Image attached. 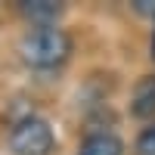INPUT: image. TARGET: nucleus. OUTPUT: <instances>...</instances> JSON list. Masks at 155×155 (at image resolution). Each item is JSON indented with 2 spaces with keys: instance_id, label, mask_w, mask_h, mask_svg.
<instances>
[{
  "instance_id": "obj_1",
  "label": "nucleus",
  "mask_w": 155,
  "mask_h": 155,
  "mask_svg": "<svg viewBox=\"0 0 155 155\" xmlns=\"http://www.w3.org/2000/svg\"><path fill=\"white\" fill-rule=\"evenodd\" d=\"M19 53L25 59V65H31V68H56L71 53V37L62 28H53V25L50 28H34L22 37Z\"/></svg>"
},
{
  "instance_id": "obj_2",
  "label": "nucleus",
  "mask_w": 155,
  "mask_h": 155,
  "mask_svg": "<svg viewBox=\"0 0 155 155\" xmlns=\"http://www.w3.org/2000/svg\"><path fill=\"white\" fill-rule=\"evenodd\" d=\"M56 149V137L53 127H50L44 118H22L12 124L9 130V152L12 155H50Z\"/></svg>"
},
{
  "instance_id": "obj_3",
  "label": "nucleus",
  "mask_w": 155,
  "mask_h": 155,
  "mask_svg": "<svg viewBox=\"0 0 155 155\" xmlns=\"http://www.w3.org/2000/svg\"><path fill=\"white\" fill-rule=\"evenodd\" d=\"M19 12L25 19L37 22L41 28H50L62 16V3H56V0H25V3H19Z\"/></svg>"
},
{
  "instance_id": "obj_4",
  "label": "nucleus",
  "mask_w": 155,
  "mask_h": 155,
  "mask_svg": "<svg viewBox=\"0 0 155 155\" xmlns=\"http://www.w3.org/2000/svg\"><path fill=\"white\" fill-rule=\"evenodd\" d=\"M121 152H124V143L115 134H109V130L90 134L81 143V149H78V155H121Z\"/></svg>"
},
{
  "instance_id": "obj_5",
  "label": "nucleus",
  "mask_w": 155,
  "mask_h": 155,
  "mask_svg": "<svg viewBox=\"0 0 155 155\" xmlns=\"http://www.w3.org/2000/svg\"><path fill=\"white\" fill-rule=\"evenodd\" d=\"M134 115L137 118H149V115H155V74L152 78H143V81L137 84L134 90Z\"/></svg>"
},
{
  "instance_id": "obj_6",
  "label": "nucleus",
  "mask_w": 155,
  "mask_h": 155,
  "mask_svg": "<svg viewBox=\"0 0 155 155\" xmlns=\"http://www.w3.org/2000/svg\"><path fill=\"white\" fill-rule=\"evenodd\" d=\"M134 155H155V124H152V127H146V130L137 137Z\"/></svg>"
}]
</instances>
